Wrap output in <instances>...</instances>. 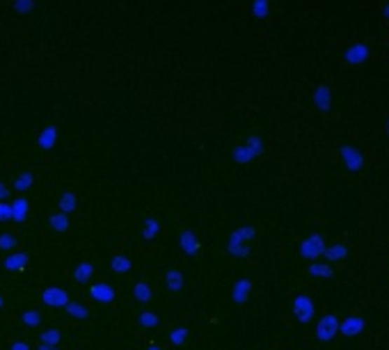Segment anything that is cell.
Segmentation results:
<instances>
[{
	"label": "cell",
	"mask_w": 389,
	"mask_h": 350,
	"mask_svg": "<svg viewBox=\"0 0 389 350\" xmlns=\"http://www.w3.org/2000/svg\"><path fill=\"white\" fill-rule=\"evenodd\" d=\"M39 350H57V348H55V346H50V344H41V346H39Z\"/></svg>",
	"instance_id": "e575fe53"
},
{
	"label": "cell",
	"mask_w": 389,
	"mask_h": 350,
	"mask_svg": "<svg viewBox=\"0 0 389 350\" xmlns=\"http://www.w3.org/2000/svg\"><path fill=\"white\" fill-rule=\"evenodd\" d=\"M41 339H44V344L55 346L57 341H60V332H57V330H46L44 335H41Z\"/></svg>",
	"instance_id": "f546056e"
},
{
	"label": "cell",
	"mask_w": 389,
	"mask_h": 350,
	"mask_svg": "<svg viewBox=\"0 0 389 350\" xmlns=\"http://www.w3.org/2000/svg\"><path fill=\"white\" fill-rule=\"evenodd\" d=\"M28 208H30L28 199H23V197L14 199V202H12V220L14 222H23L25 217H28Z\"/></svg>",
	"instance_id": "30bf717a"
},
{
	"label": "cell",
	"mask_w": 389,
	"mask_h": 350,
	"mask_svg": "<svg viewBox=\"0 0 389 350\" xmlns=\"http://www.w3.org/2000/svg\"><path fill=\"white\" fill-rule=\"evenodd\" d=\"M293 314H296V318L300 323H309L314 318L316 307H314V300H311L309 295H298L296 302H293Z\"/></svg>",
	"instance_id": "3957f363"
},
{
	"label": "cell",
	"mask_w": 389,
	"mask_h": 350,
	"mask_svg": "<svg viewBox=\"0 0 389 350\" xmlns=\"http://www.w3.org/2000/svg\"><path fill=\"white\" fill-rule=\"evenodd\" d=\"M339 328H341L339 318L332 316V314H327V316H323L321 321L316 323V337H318V341H332L336 335H339Z\"/></svg>",
	"instance_id": "6da1fadb"
},
{
	"label": "cell",
	"mask_w": 389,
	"mask_h": 350,
	"mask_svg": "<svg viewBox=\"0 0 389 350\" xmlns=\"http://www.w3.org/2000/svg\"><path fill=\"white\" fill-rule=\"evenodd\" d=\"M41 297H44V302L48 304V307H67L69 304V295H67V291H62V288H46Z\"/></svg>",
	"instance_id": "8992f818"
},
{
	"label": "cell",
	"mask_w": 389,
	"mask_h": 350,
	"mask_svg": "<svg viewBox=\"0 0 389 350\" xmlns=\"http://www.w3.org/2000/svg\"><path fill=\"white\" fill-rule=\"evenodd\" d=\"M67 311L71 314L74 318H88L90 316V311L83 307V304H78V302H69L67 304Z\"/></svg>",
	"instance_id": "d4e9b609"
},
{
	"label": "cell",
	"mask_w": 389,
	"mask_h": 350,
	"mask_svg": "<svg viewBox=\"0 0 389 350\" xmlns=\"http://www.w3.org/2000/svg\"><path fill=\"white\" fill-rule=\"evenodd\" d=\"M300 255L305 257V259H309V261H314L316 257L325 255V241H323V236L321 234L309 236V238L300 245Z\"/></svg>",
	"instance_id": "7a4b0ae2"
},
{
	"label": "cell",
	"mask_w": 389,
	"mask_h": 350,
	"mask_svg": "<svg viewBox=\"0 0 389 350\" xmlns=\"http://www.w3.org/2000/svg\"><path fill=\"white\" fill-rule=\"evenodd\" d=\"M0 307H3V297H0Z\"/></svg>",
	"instance_id": "8d00e7d4"
},
{
	"label": "cell",
	"mask_w": 389,
	"mask_h": 350,
	"mask_svg": "<svg viewBox=\"0 0 389 350\" xmlns=\"http://www.w3.org/2000/svg\"><path fill=\"white\" fill-rule=\"evenodd\" d=\"M149 350H163V348H158V346H149Z\"/></svg>",
	"instance_id": "d590c367"
},
{
	"label": "cell",
	"mask_w": 389,
	"mask_h": 350,
	"mask_svg": "<svg viewBox=\"0 0 389 350\" xmlns=\"http://www.w3.org/2000/svg\"><path fill=\"white\" fill-rule=\"evenodd\" d=\"M133 293H135V300H140V302H149L151 300V286L149 284H144V282H137L135 288H133Z\"/></svg>",
	"instance_id": "ffe728a7"
},
{
	"label": "cell",
	"mask_w": 389,
	"mask_h": 350,
	"mask_svg": "<svg viewBox=\"0 0 389 350\" xmlns=\"http://www.w3.org/2000/svg\"><path fill=\"white\" fill-rule=\"evenodd\" d=\"M309 273L314 275V277H332L334 270H332L330 264H311L309 266Z\"/></svg>",
	"instance_id": "7402d4cb"
},
{
	"label": "cell",
	"mask_w": 389,
	"mask_h": 350,
	"mask_svg": "<svg viewBox=\"0 0 389 350\" xmlns=\"http://www.w3.org/2000/svg\"><path fill=\"white\" fill-rule=\"evenodd\" d=\"M186 339H188V330H186V328H177V330L170 332V341H172L175 346H184Z\"/></svg>",
	"instance_id": "cb8c5ba5"
},
{
	"label": "cell",
	"mask_w": 389,
	"mask_h": 350,
	"mask_svg": "<svg viewBox=\"0 0 389 350\" xmlns=\"http://www.w3.org/2000/svg\"><path fill=\"white\" fill-rule=\"evenodd\" d=\"M14 245H16V238H14L12 234H3V236H0V248H3V250H12Z\"/></svg>",
	"instance_id": "4dcf8cb0"
},
{
	"label": "cell",
	"mask_w": 389,
	"mask_h": 350,
	"mask_svg": "<svg viewBox=\"0 0 389 350\" xmlns=\"http://www.w3.org/2000/svg\"><path fill=\"white\" fill-rule=\"evenodd\" d=\"M50 227H53L55 231H67L69 229V213H55L50 215Z\"/></svg>",
	"instance_id": "44dd1931"
},
{
	"label": "cell",
	"mask_w": 389,
	"mask_h": 350,
	"mask_svg": "<svg viewBox=\"0 0 389 350\" xmlns=\"http://www.w3.org/2000/svg\"><path fill=\"white\" fill-rule=\"evenodd\" d=\"M254 229L252 227H240V229H236L231 234V238H238V241H250V238H254Z\"/></svg>",
	"instance_id": "4316f807"
},
{
	"label": "cell",
	"mask_w": 389,
	"mask_h": 350,
	"mask_svg": "<svg viewBox=\"0 0 389 350\" xmlns=\"http://www.w3.org/2000/svg\"><path fill=\"white\" fill-rule=\"evenodd\" d=\"M364 328H367V321L362 316H348L346 321H341L339 332L343 337H357V335L364 332Z\"/></svg>",
	"instance_id": "5b68a950"
},
{
	"label": "cell",
	"mask_w": 389,
	"mask_h": 350,
	"mask_svg": "<svg viewBox=\"0 0 389 350\" xmlns=\"http://www.w3.org/2000/svg\"><path fill=\"white\" fill-rule=\"evenodd\" d=\"M92 275H94V266L92 264H78L76 270H74V279H76V282H81V284L90 282Z\"/></svg>",
	"instance_id": "5bb4252c"
},
{
	"label": "cell",
	"mask_w": 389,
	"mask_h": 350,
	"mask_svg": "<svg viewBox=\"0 0 389 350\" xmlns=\"http://www.w3.org/2000/svg\"><path fill=\"white\" fill-rule=\"evenodd\" d=\"M7 220H12V204L0 202V222H7Z\"/></svg>",
	"instance_id": "1f68e13d"
},
{
	"label": "cell",
	"mask_w": 389,
	"mask_h": 350,
	"mask_svg": "<svg viewBox=\"0 0 389 350\" xmlns=\"http://www.w3.org/2000/svg\"><path fill=\"white\" fill-rule=\"evenodd\" d=\"M12 350H30L28 344H21V341H16V344L12 346Z\"/></svg>",
	"instance_id": "836d02e7"
},
{
	"label": "cell",
	"mask_w": 389,
	"mask_h": 350,
	"mask_svg": "<svg viewBox=\"0 0 389 350\" xmlns=\"http://www.w3.org/2000/svg\"><path fill=\"white\" fill-rule=\"evenodd\" d=\"M92 297H94V300H97V302H103V304H108V302H112V300H115V288H112L110 284H94L92 286Z\"/></svg>",
	"instance_id": "52a82bcc"
},
{
	"label": "cell",
	"mask_w": 389,
	"mask_h": 350,
	"mask_svg": "<svg viewBox=\"0 0 389 350\" xmlns=\"http://www.w3.org/2000/svg\"><path fill=\"white\" fill-rule=\"evenodd\" d=\"M229 252L233 257H247L250 255V245H245V241L231 238L229 241Z\"/></svg>",
	"instance_id": "ac0fdd59"
},
{
	"label": "cell",
	"mask_w": 389,
	"mask_h": 350,
	"mask_svg": "<svg viewBox=\"0 0 389 350\" xmlns=\"http://www.w3.org/2000/svg\"><path fill=\"white\" fill-rule=\"evenodd\" d=\"M32 183H34V174H32V172H21L19 177L14 179L12 188H14V190H19V192H25V190H30V188H32Z\"/></svg>",
	"instance_id": "8fae6325"
},
{
	"label": "cell",
	"mask_w": 389,
	"mask_h": 350,
	"mask_svg": "<svg viewBox=\"0 0 389 350\" xmlns=\"http://www.w3.org/2000/svg\"><path fill=\"white\" fill-rule=\"evenodd\" d=\"M25 264H28V255H25V252H19V255H10L5 259V268L7 270H23Z\"/></svg>",
	"instance_id": "7c38bea8"
},
{
	"label": "cell",
	"mask_w": 389,
	"mask_h": 350,
	"mask_svg": "<svg viewBox=\"0 0 389 350\" xmlns=\"http://www.w3.org/2000/svg\"><path fill=\"white\" fill-rule=\"evenodd\" d=\"M181 250L186 252V255H197L200 252V241H197V236L193 231H184L181 234Z\"/></svg>",
	"instance_id": "9c48e42d"
},
{
	"label": "cell",
	"mask_w": 389,
	"mask_h": 350,
	"mask_svg": "<svg viewBox=\"0 0 389 350\" xmlns=\"http://www.w3.org/2000/svg\"><path fill=\"white\" fill-rule=\"evenodd\" d=\"M250 291H252V282L250 279H238L236 284H233V291H231V297L236 304H243L247 300Z\"/></svg>",
	"instance_id": "ba28073f"
},
{
	"label": "cell",
	"mask_w": 389,
	"mask_h": 350,
	"mask_svg": "<svg viewBox=\"0 0 389 350\" xmlns=\"http://www.w3.org/2000/svg\"><path fill=\"white\" fill-rule=\"evenodd\" d=\"M158 229H161L158 222L151 220V217H149V220L144 222V231H142V236H144V238H153V236L158 234Z\"/></svg>",
	"instance_id": "83f0119b"
},
{
	"label": "cell",
	"mask_w": 389,
	"mask_h": 350,
	"mask_svg": "<svg viewBox=\"0 0 389 350\" xmlns=\"http://www.w3.org/2000/svg\"><path fill=\"white\" fill-rule=\"evenodd\" d=\"M7 197H10V190H7L5 183H0V202H3V199H7Z\"/></svg>",
	"instance_id": "d6a6232c"
},
{
	"label": "cell",
	"mask_w": 389,
	"mask_h": 350,
	"mask_svg": "<svg viewBox=\"0 0 389 350\" xmlns=\"http://www.w3.org/2000/svg\"><path fill=\"white\" fill-rule=\"evenodd\" d=\"M343 159H346V165L350 168V172L362 168V156L355 152V149H343Z\"/></svg>",
	"instance_id": "2e32d148"
},
{
	"label": "cell",
	"mask_w": 389,
	"mask_h": 350,
	"mask_svg": "<svg viewBox=\"0 0 389 350\" xmlns=\"http://www.w3.org/2000/svg\"><path fill=\"white\" fill-rule=\"evenodd\" d=\"M131 259L128 257H122V255H117V257H112V261H110V268L115 270V273H128V270H131Z\"/></svg>",
	"instance_id": "e0dca14e"
},
{
	"label": "cell",
	"mask_w": 389,
	"mask_h": 350,
	"mask_svg": "<svg viewBox=\"0 0 389 350\" xmlns=\"http://www.w3.org/2000/svg\"><path fill=\"white\" fill-rule=\"evenodd\" d=\"M161 323V318L156 316V314H151V311H142L140 314V325L142 328H156Z\"/></svg>",
	"instance_id": "484cf974"
},
{
	"label": "cell",
	"mask_w": 389,
	"mask_h": 350,
	"mask_svg": "<svg viewBox=\"0 0 389 350\" xmlns=\"http://www.w3.org/2000/svg\"><path fill=\"white\" fill-rule=\"evenodd\" d=\"M346 255H348V248H346V245H330V248H325V257L330 261L346 259Z\"/></svg>",
	"instance_id": "d6986e66"
},
{
	"label": "cell",
	"mask_w": 389,
	"mask_h": 350,
	"mask_svg": "<svg viewBox=\"0 0 389 350\" xmlns=\"http://www.w3.org/2000/svg\"><path fill=\"white\" fill-rule=\"evenodd\" d=\"M23 323H25V325H39V323H41L39 311H25L23 314Z\"/></svg>",
	"instance_id": "f1b7e54d"
},
{
	"label": "cell",
	"mask_w": 389,
	"mask_h": 350,
	"mask_svg": "<svg viewBox=\"0 0 389 350\" xmlns=\"http://www.w3.org/2000/svg\"><path fill=\"white\" fill-rule=\"evenodd\" d=\"M57 137H60V130L55 124H48L39 130V135H37V147L41 149V152H50L55 144H57Z\"/></svg>",
	"instance_id": "277c9868"
},
{
	"label": "cell",
	"mask_w": 389,
	"mask_h": 350,
	"mask_svg": "<svg viewBox=\"0 0 389 350\" xmlns=\"http://www.w3.org/2000/svg\"><path fill=\"white\" fill-rule=\"evenodd\" d=\"M165 284H168L170 291H181L184 284H186V279H184V275L179 273V270H170V273L165 275Z\"/></svg>",
	"instance_id": "4fadbf2b"
},
{
	"label": "cell",
	"mask_w": 389,
	"mask_h": 350,
	"mask_svg": "<svg viewBox=\"0 0 389 350\" xmlns=\"http://www.w3.org/2000/svg\"><path fill=\"white\" fill-rule=\"evenodd\" d=\"M34 5H37L34 0H14V3H12L16 14H30L34 10Z\"/></svg>",
	"instance_id": "603a6c76"
},
{
	"label": "cell",
	"mask_w": 389,
	"mask_h": 350,
	"mask_svg": "<svg viewBox=\"0 0 389 350\" xmlns=\"http://www.w3.org/2000/svg\"><path fill=\"white\" fill-rule=\"evenodd\" d=\"M76 195L71 190H67V192H62V197H60V211L62 213H71V211H76Z\"/></svg>",
	"instance_id": "9a60e30c"
}]
</instances>
